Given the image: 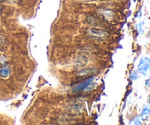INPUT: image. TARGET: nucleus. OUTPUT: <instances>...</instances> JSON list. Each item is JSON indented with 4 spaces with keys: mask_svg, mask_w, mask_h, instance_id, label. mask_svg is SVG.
<instances>
[{
    "mask_svg": "<svg viewBox=\"0 0 150 125\" xmlns=\"http://www.w3.org/2000/svg\"><path fill=\"white\" fill-rule=\"evenodd\" d=\"M138 71L144 76L150 74V58L147 57H142L140 59L138 65Z\"/></svg>",
    "mask_w": 150,
    "mask_h": 125,
    "instance_id": "f257e3e1",
    "label": "nucleus"
},
{
    "mask_svg": "<svg viewBox=\"0 0 150 125\" xmlns=\"http://www.w3.org/2000/svg\"><path fill=\"white\" fill-rule=\"evenodd\" d=\"M93 79H94L93 77H91L89 78V79H86V80L83 81V82L79 84V85L75 87V88H73V91H74V92H79V91H84V90H86V88H89V87L90 86L91 84H92V82H93Z\"/></svg>",
    "mask_w": 150,
    "mask_h": 125,
    "instance_id": "f03ea898",
    "label": "nucleus"
},
{
    "mask_svg": "<svg viewBox=\"0 0 150 125\" xmlns=\"http://www.w3.org/2000/svg\"><path fill=\"white\" fill-rule=\"evenodd\" d=\"M150 116V104L144 106V109L142 110V114H141V119L142 121L147 120L148 118Z\"/></svg>",
    "mask_w": 150,
    "mask_h": 125,
    "instance_id": "7ed1b4c3",
    "label": "nucleus"
},
{
    "mask_svg": "<svg viewBox=\"0 0 150 125\" xmlns=\"http://www.w3.org/2000/svg\"><path fill=\"white\" fill-rule=\"evenodd\" d=\"M10 74V68L7 66H4V67L1 68L0 69V76L2 78H7L9 76Z\"/></svg>",
    "mask_w": 150,
    "mask_h": 125,
    "instance_id": "20e7f679",
    "label": "nucleus"
},
{
    "mask_svg": "<svg viewBox=\"0 0 150 125\" xmlns=\"http://www.w3.org/2000/svg\"><path fill=\"white\" fill-rule=\"evenodd\" d=\"M90 31L92 32V35H97V36H105V32H103V31L101 30H98V29H91Z\"/></svg>",
    "mask_w": 150,
    "mask_h": 125,
    "instance_id": "39448f33",
    "label": "nucleus"
},
{
    "mask_svg": "<svg viewBox=\"0 0 150 125\" xmlns=\"http://www.w3.org/2000/svg\"><path fill=\"white\" fill-rule=\"evenodd\" d=\"M144 22H141V23H139L137 25H136V29H137L138 32H139V34H143L144 33Z\"/></svg>",
    "mask_w": 150,
    "mask_h": 125,
    "instance_id": "423d86ee",
    "label": "nucleus"
},
{
    "mask_svg": "<svg viewBox=\"0 0 150 125\" xmlns=\"http://www.w3.org/2000/svg\"><path fill=\"white\" fill-rule=\"evenodd\" d=\"M130 78L133 80H136L139 78V72L138 71H133L130 74Z\"/></svg>",
    "mask_w": 150,
    "mask_h": 125,
    "instance_id": "0eeeda50",
    "label": "nucleus"
},
{
    "mask_svg": "<svg viewBox=\"0 0 150 125\" xmlns=\"http://www.w3.org/2000/svg\"><path fill=\"white\" fill-rule=\"evenodd\" d=\"M134 124H142V122H140V118L136 117V120H135Z\"/></svg>",
    "mask_w": 150,
    "mask_h": 125,
    "instance_id": "6e6552de",
    "label": "nucleus"
},
{
    "mask_svg": "<svg viewBox=\"0 0 150 125\" xmlns=\"http://www.w3.org/2000/svg\"><path fill=\"white\" fill-rule=\"evenodd\" d=\"M145 85H146L147 88H150V77L148 78V79L146 80V82H145Z\"/></svg>",
    "mask_w": 150,
    "mask_h": 125,
    "instance_id": "1a4fd4ad",
    "label": "nucleus"
},
{
    "mask_svg": "<svg viewBox=\"0 0 150 125\" xmlns=\"http://www.w3.org/2000/svg\"><path fill=\"white\" fill-rule=\"evenodd\" d=\"M12 1H13L14 3H16V4H18V3H20L21 1H22V0H12Z\"/></svg>",
    "mask_w": 150,
    "mask_h": 125,
    "instance_id": "9d476101",
    "label": "nucleus"
},
{
    "mask_svg": "<svg viewBox=\"0 0 150 125\" xmlns=\"http://www.w3.org/2000/svg\"><path fill=\"white\" fill-rule=\"evenodd\" d=\"M148 102H149V104H150V95H149V99H148Z\"/></svg>",
    "mask_w": 150,
    "mask_h": 125,
    "instance_id": "9b49d317",
    "label": "nucleus"
},
{
    "mask_svg": "<svg viewBox=\"0 0 150 125\" xmlns=\"http://www.w3.org/2000/svg\"><path fill=\"white\" fill-rule=\"evenodd\" d=\"M5 0H0V2H3V1H4Z\"/></svg>",
    "mask_w": 150,
    "mask_h": 125,
    "instance_id": "f8f14e48",
    "label": "nucleus"
},
{
    "mask_svg": "<svg viewBox=\"0 0 150 125\" xmlns=\"http://www.w3.org/2000/svg\"><path fill=\"white\" fill-rule=\"evenodd\" d=\"M148 35H149V36H150V31L149 32H148Z\"/></svg>",
    "mask_w": 150,
    "mask_h": 125,
    "instance_id": "ddd939ff",
    "label": "nucleus"
},
{
    "mask_svg": "<svg viewBox=\"0 0 150 125\" xmlns=\"http://www.w3.org/2000/svg\"><path fill=\"white\" fill-rule=\"evenodd\" d=\"M1 7H0V13H1Z\"/></svg>",
    "mask_w": 150,
    "mask_h": 125,
    "instance_id": "4468645a",
    "label": "nucleus"
}]
</instances>
